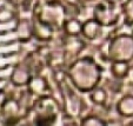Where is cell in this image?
I'll use <instances>...</instances> for the list:
<instances>
[{
    "label": "cell",
    "mask_w": 133,
    "mask_h": 126,
    "mask_svg": "<svg viewBox=\"0 0 133 126\" xmlns=\"http://www.w3.org/2000/svg\"><path fill=\"white\" fill-rule=\"evenodd\" d=\"M71 78L81 91L92 90L100 77V70L92 58L78 60L71 67Z\"/></svg>",
    "instance_id": "6da1fadb"
},
{
    "label": "cell",
    "mask_w": 133,
    "mask_h": 126,
    "mask_svg": "<svg viewBox=\"0 0 133 126\" xmlns=\"http://www.w3.org/2000/svg\"><path fill=\"white\" fill-rule=\"evenodd\" d=\"M110 56L116 61H128L133 58V38L121 35L112 41Z\"/></svg>",
    "instance_id": "7a4b0ae2"
},
{
    "label": "cell",
    "mask_w": 133,
    "mask_h": 126,
    "mask_svg": "<svg viewBox=\"0 0 133 126\" xmlns=\"http://www.w3.org/2000/svg\"><path fill=\"white\" fill-rule=\"evenodd\" d=\"M114 6H110L108 7L105 4H99L94 10V15L98 23L104 24V25H112L113 23H116L117 19L119 17V13H117Z\"/></svg>",
    "instance_id": "3957f363"
},
{
    "label": "cell",
    "mask_w": 133,
    "mask_h": 126,
    "mask_svg": "<svg viewBox=\"0 0 133 126\" xmlns=\"http://www.w3.org/2000/svg\"><path fill=\"white\" fill-rule=\"evenodd\" d=\"M100 32H101L100 26L94 20L86 21V24H84V26H83V33H84V35H86V38H88V39H96L100 34Z\"/></svg>",
    "instance_id": "277c9868"
},
{
    "label": "cell",
    "mask_w": 133,
    "mask_h": 126,
    "mask_svg": "<svg viewBox=\"0 0 133 126\" xmlns=\"http://www.w3.org/2000/svg\"><path fill=\"white\" fill-rule=\"evenodd\" d=\"M118 111L120 114L125 117H132L133 116V97L127 96L124 99H121L120 103L118 104Z\"/></svg>",
    "instance_id": "5b68a950"
},
{
    "label": "cell",
    "mask_w": 133,
    "mask_h": 126,
    "mask_svg": "<svg viewBox=\"0 0 133 126\" xmlns=\"http://www.w3.org/2000/svg\"><path fill=\"white\" fill-rule=\"evenodd\" d=\"M128 66L126 65V61H117L114 65H112V73L118 78H123L127 74Z\"/></svg>",
    "instance_id": "8992f818"
},
{
    "label": "cell",
    "mask_w": 133,
    "mask_h": 126,
    "mask_svg": "<svg viewBox=\"0 0 133 126\" xmlns=\"http://www.w3.org/2000/svg\"><path fill=\"white\" fill-rule=\"evenodd\" d=\"M80 28H81L80 24H79V21L75 20V19L68 20L67 23L65 24V31L68 34H78Z\"/></svg>",
    "instance_id": "52a82bcc"
},
{
    "label": "cell",
    "mask_w": 133,
    "mask_h": 126,
    "mask_svg": "<svg viewBox=\"0 0 133 126\" xmlns=\"http://www.w3.org/2000/svg\"><path fill=\"white\" fill-rule=\"evenodd\" d=\"M92 99H93V101L94 103H97V104H104L105 103V100H106V93H105V91L104 90H97L96 92H93V94H92Z\"/></svg>",
    "instance_id": "ba28073f"
},
{
    "label": "cell",
    "mask_w": 133,
    "mask_h": 126,
    "mask_svg": "<svg viewBox=\"0 0 133 126\" xmlns=\"http://www.w3.org/2000/svg\"><path fill=\"white\" fill-rule=\"evenodd\" d=\"M103 121L99 120L98 118H86L84 119L83 125H103Z\"/></svg>",
    "instance_id": "9c48e42d"
},
{
    "label": "cell",
    "mask_w": 133,
    "mask_h": 126,
    "mask_svg": "<svg viewBox=\"0 0 133 126\" xmlns=\"http://www.w3.org/2000/svg\"><path fill=\"white\" fill-rule=\"evenodd\" d=\"M108 3H111V4H113V3H117V1H119V0H107Z\"/></svg>",
    "instance_id": "30bf717a"
}]
</instances>
